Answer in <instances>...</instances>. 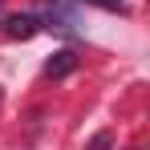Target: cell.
I'll return each instance as SVG.
<instances>
[{
    "label": "cell",
    "instance_id": "cell-4",
    "mask_svg": "<svg viewBox=\"0 0 150 150\" xmlns=\"http://www.w3.org/2000/svg\"><path fill=\"white\" fill-rule=\"evenodd\" d=\"M89 4H101V8H110V12H118V8H122V0H89Z\"/></svg>",
    "mask_w": 150,
    "mask_h": 150
},
{
    "label": "cell",
    "instance_id": "cell-3",
    "mask_svg": "<svg viewBox=\"0 0 150 150\" xmlns=\"http://www.w3.org/2000/svg\"><path fill=\"white\" fill-rule=\"evenodd\" d=\"M73 69H77V53L73 49H57L45 61V77H69Z\"/></svg>",
    "mask_w": 150,
    "mask_h": 150
},
{
    "label": "cell",
    "instance_id": "cell-5",
    "mask_svg": "<svg viewBox=\"0 0 150 150\" xmlns=\"http://www.w3.org/2000/svg\"><path fill=\"white\" fill-rule=\"evenodd\" d=\"M105 146H110V138H105V134H98V138L89 142V150H105Z\"/></svg>",
    "mask_w": 150,
    "mask_h": 150
},
{
    "label": "cell",
    "instance_id": "cell-6",
    "mask_svg": "<svg viewBox=\"0 0 150 150\" xmlns=\"http://www.w3.org/2000/svg\"><path fill=\"white\" fill-rule=\"evenodd\" d=\"M0 8H4V0H0Z\"/></svg>",
    "mask_w": 150,
    "mask_h": 150
},
{
    "label": "cell",
    "instance_id": "cell-2",
    "mask_svg": "<svg viewBox=\"0 0 150 150\" xmlns=\"http://www.w3.org/2000/svg\"><path fill=\"white\" fill-rule=\"evenodd\" d=\"M41 28L69 33V28H73V4H69V0H45V25Z\"/></svg>",
    "mask_w": 150,
    "mask_h": 150
},
{
    "label": "cell",
    "instance_id": "cell-1",
    "mask_svg": "<svg viewBox=\"0 0 150 150\" xmlns=\"http://www.w3.org/2000/svg\"><path fill=\"white\" fill-rule=\"evenodd\" d=\"M41 33V21L33 16V12H16V16H4V37H12V41H33Z\"/></svg>",
    "mask_w": 150,
    "mask_h": 150
}]
</instances>
